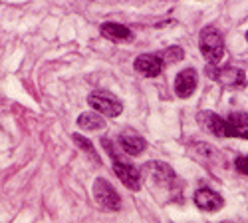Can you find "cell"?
Masks as SVG:
<instances>
[{"label": "cell", "instance_id": "6da1fadb", "mask_svg": "<svg viewBox=\"0 0 248 223\" xmlns=\"http://www.w3.org/2000/svg\"><path fill=\"white\" fill-rule=\"evenodd\" d=\"M199 46H201V52L209 64L220 62V58L224 54V42H222V36L218 34L217 28H213V26L202 28L201 38H199Z\"/></svg>", "mask_w": 248, "mask_h": 223}, {"label": "cell", "instance_id": "7a4b0ae2", "mask_svg": "<svg viewBox=\"0 0 248 223\" xmlns=\"http://www.w3.org/2000/svg\"><path fill=\"white\" fill-rule=\"evenodd\" d=\"M88 104L101 116L106 118H117L121 112H123V104L119 100L111 94V92H106V90H95L90 94L88 98Z\"/></svg>", "mask_w": 248, "mask_h": 223}, {"label": "cell", "instance_id": "3957f363", "mask_svg": "<svg viewBox=\"0 0 248 223\" xmlns=\"http://www.w3.org/2000/svg\"><path fill=\"white\" fill-rule=\"evenodd\" d=\"M93 197L95 201L103 207V209H109V211H117L121 209V197L115 191V188L109 184L108 179L97 177L95 184H93Z\"/></svg>", "mask_w": 248, "mask_h": 223}, {"label": "cell", "instance_id": "277c9868", "mask_svg": "<svg viewBox=\"0 0 248 223\" xmlns=\"http://www.w3.org/2000/svg\"><path fill=\"white\" fill-rule=\"evenodd\" d=\"M141 175L149 177L153 184H157V186H171L175 181V172L167 164H163V161H153V164H147L145 168L141 170Z\"/></svg>", "mask_w": 248, "mask_h": 223}, {"label": "cell", "instance_id": "5b68a950", "mask_svg": "<svg viewBox=\"0 0 248 223\" xmlns=\"http://www.w3.org/2000/svg\"><path fill=\"white\" fill-rule=\"evenodd\" d=\"M113 172L121 179L123 186H127L133 191H139L141 189V179H143L141 170H137V168H133L129 164H123L121 159H113Z\"/></svg>", "mask_w": 248, "mask_h": 223}, {"label": "cell", "instance_id": "8992f818", "mask_svg": "<svg viewBox=\"0 0 248 223\" xmlns=\"http://www.w3.org/2000/svg\"><path fill=\"white\" fill-rule=\"evenodd\" d=\"M163 66H165V62L159 54H141L135 58V70L145 78L159 76L163 72Z\"/></svg>", "mask_w": 248, "mask_h": 223}, {"label": "cell", "instance_id": "52a82bcc", "mask_svg": "<svg viewBox=\"0 0 248 223\" xmlns=\"http://www.w3.org/2000/svg\"><path fill=\"white\" fill-rule=\"evenodd\" d=\"M195 206H197L201 211L213 213V211L222 209L224 199H222L217 191H213V189H209V188H202V189H197V191H195Z\"/></svg>", "mask_w": 248, "mask_h": 223}, {"label": "cell", "instance_id": "ba28073f", "mask_svg": "<svg viewBox=\"0 0 248 223\" xmlns=\"http://www.w3.org/2000/svg\"><path fill=\"white\" fill-rule=\"evenodd\" d=\"M226 137L248 139V112H231L226 118Z\"/></svg>", "mask_w": 248, "mask_h": 223}, {"label": "cell", "instance_id": "9c48e42d", "mask_svg": "<svg viewBox=\"0 0 248 223\" xmlns=\"http://www.w3.org/2000/svg\"><path fill=\"white\" fill-rule=\"evenodd\" d=\"M197 80H199V76L193 68H185L175 78V94L179 98H191L193 92L197 90Z\"/></svg>", "mask_w": 248, "mask_h": 223}, {"label": "cell", "instance_id": "30bf717a", "mask_svg": "<svg viewBox=\"0 0 248 223\" xmlns=\"http://www.w3.org/2000/svg\"><path fill=\"white\" fill-rule=\"evenodd\" d=\"M197 120L209 134H213L217 137H226V120L224 118H220V116L206 110V112H201L197 116Z\"/></svg>", "mask_w": 248, "mask_h": 223}, {"label": "cell", "instance_id": "8fae6325", "mask_svg": "<svg viewBox=\"0 0 248 223\" xmlns=\"http://www.w3.org/2000/svg\"><path fill=\"white\" fill-rule=\"evenodd\" d=\"M119 146L123 148V152L129 154V155H139V154L145 152L147 141H145V137H141L137 132L127 130V132H123L119 136Z\"/></svg>", "mask_w": 248, "mask_h": 223}, {"label": "cell", "instance_id": "7c38bea8", "mask_svg": "<svg viewBox=\"0 0 248 223\" xmlns=\"http://www.w3.org/2000/svg\"><path fill=\"white\" fill-rule=\"evenodd\" d=\"M215 80H218V82H222L224 86H229V88H242L246 84V76L242 70L238 68H222V70H217L215 74Z\"/></svg>", "mask_w": 248, "mask_h": 223}, {"label": "cell", "instance_id": "4fadbf2b", "mask_svg": "<svg viewBox=\"0 0 248 223\" xmlns=\"http://www.w3.org/2000/svg\"><path fill=\"white\" fill-rule=\"evenodd\" d=\"M101 34L106 36L108 40H113V42H127V40L133 38L131 30L123 24H117V22H108L101 26Z\"/></svg>", "mask_w": 248, "mask_h": 223}, {"label": "cell", "instance_id": "5bb4252c", "mask_svg": "<svg viewBox=\"0 0 248 223\" xmlns=\"http://www.w3.org/2000/svg\"><path fill=\"white\" fill-rule=\"evenodd\" d=\"M78 126L84 128V130H101L103 126H106V120H103L97 112H84L79 118H78Z\"/></svg>", "mask_w": 248, "mask_h": 223}, {"label": "cell", "instance_id": "9a60e30c", "mask_svg": "<svg viewBox=\"0 0 248 223\" xmlns=\"http://www.w3.org/2000/svg\"><path fill=\"white\" fill-rule=\"evenodd\" d=\"M159 56L163 58L165 64H175V62H181V60L185 58V52L179 46H169V48H165L163 54H159Z\"/></svg>", "mask_w": 248, "mask_h": 223}, {"label": "cell", "instance_id": "2e32d148", "mask_svg": "<svg viewBox=\"0 0 248 223\" xmlns=\"http://www.w3.org/2000/svg\"><path fill=\"white\" fill-rule=\"evenodd\" d=\"M74 141H76V144H78V146H79L81 150H84L86 154H90V155H92V157H93L95 161L99 159V157H97V154H95V150H93V146L90 144V141H88L86 137H81L79 134H74Z\"/></svg>", "mask_w": 248, "mask_h": 223}, {"label": "cell", "instance_id": "e0dca14e", "mask_svg": "<svg viewBox=\"0 0 248 223\" xmlns=\"http://www.w3.org/2000/svg\"><path fill=\"white\" fill-rule=\"evenodd\" d=\"M234 168H236L240 173L248 175V155H240V157H236V161H234Z\"/></svg>", "mask_w": 248, "mask_h": 223}, {"label": "cell", "instance_id": "ac0fdd59", "mask_svg": "<svg viewBox=\"0 0 248 223\" xmlns=\"http://www.w3.org/2000/svg\"><path fill=\"white\" fill-rule=\"evenodd\" d=\"M246 40H248V32H246Z\"/></svg>", "mask_w": 248, "mask_h": 223}]
</instances>
